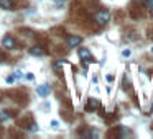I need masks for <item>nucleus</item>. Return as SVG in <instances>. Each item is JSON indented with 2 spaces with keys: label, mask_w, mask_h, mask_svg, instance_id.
I'll list each match as a JSON object with an SVG mask.
<instances>
[{
  "label": "nucleus",
  "mask_w": 153,
  "mask_h": 139,
  "mask_svg": "<svg viewBox=\"0 0 153 139\" xmlns=\"http://www.w3.org/2000/svg\"><path fill=\"white\" fill-rule=\"evenodd\" d=\"M54 2H58V5H59V7H63V4H64V0H54Z\"/></svg>",
  "instance_id": "20"
},
{
  "label": "nucleus",
  "mask_w": 153,
  "mask_h": 139,
  "mask_svg": "<svg viewBox=\"0 0 153 139\" xmlns=\"http://www.w3.org/2000/svg\"><path fill=\"white\" fill-rule=\"evenodd\" d=\"M0 121H8V115H5V113H0Z\"/></svg>",
  "instance_id": "15"
},
{
  "label": "nucleus",
  "mask_w": 153,
  "mask_h": 139,
  "mask_svg": "<svg viewBox=\"0 0 153 139\" xmlns=\"http://www.w3.org/2000/svg\"><path fill=\"white\" fill-rule=\"evenodd\" d=\"M105 79H107V82H114V75H107Z\"/></svg>",
  "instance_id": "19"
},
{
  "label": "nucleus",
  "mask_w": 153,
  "mask_h": 139,
  "mask_svg": "<svg viewBox=\"0 0 153 139\" xmlns=\"http://www.w3.org/2000/svg\"><path fill=\"white\" fill-rule=\"evenodd\" d=\"M2 59H4V56H2V51H0V62H2Z\"/></svg>",
  "instance_id": "21"
},
{
  "label": "nucleus",
  "mask_w": 153,
  "mask_h": 139,
  "mask_svg": "<svg viewBox=\"0 0 153 139\" xmlns=\"http://www.w3.org/2000/svg\"><path fill=\"white\" fill-rule=\"evenodd\" d=\"M50 126H51V129H58L59 128V121H58V119H51Z\"/></svg>",
  "instance_id": "14"
},
{
  "label": "nucleus",
  "mask_w": 153,
  "mask_h": 139,
  "mask_svg": "<svg viewBox=\"0 0 153 139\" xmlns=\"http://www.w3.org/2000/svg\"><path fill=\"white\" fill-rule=\"evenodd\" d=\"M77 56H79L82 61L94 62V57H92V54H91V51L87 49V48H79V51H77Z\"/></svg>",
  "instance_id": "3"
},
{
  "label": "nucleus",
  "mask_w": 153,
  "mask_h": 139,
  "mask_svg": "<svg viewBox=\"0 0 153 139\" xmlns=\"http://www.w3.org/2000/svg\"><path fill=\"white\" fill-rule=\"evenodd\" d=\"M128 15L133 18V20H140V18H143L146 15V8L143 4H140V2H132L128 7Z\"/></svg>",
  "instance_id": "1"
},
{
  "label": "nucleus",
  "mask_w": 153,
  "mask_h": 139,
  "mask_svg": "<svg viewBox=\"0 0 153 139\" xmlns=\"http://www.w3.org/2000/svg\"><path fill=\"white\" fill-rule=\"evenodd\" d=\"M23 79L27 80V82H33V80H35V75H33V72H27V74L23 75Z\"/></svg>",
  "instance_id": "13"
},
{
  "label": "nucleus",
  "mask_w": 153,
  "mask_h": 139,
  "mask_svg": "<svg viewBox=\"0 0 153 139\" xmlns=\"http://www.w3.org/2000/svg\"><path fill=\"white\" fill-rule=\"evenodd\" d=\"M0 7L4 10H12L13 8V0H0Z\"/></svg>",
  "instance_id": "10"
},
{
  "label": "nucleus",
  "mask_w": 153,
  "mask_h": 139,
  "mask_svg": "<svg viewBox=\"0 0 153 139\" xmlns=\"http://www.w3.org/2000/svg\"><path fill=\"white\" fill-rule=\"evenodd\" d=\"M13 82H17V80H15V77H13V75L7 77V83H13Z\"/></svg>",
  "instance_id": "16"
},
{
  "label": "nucleus",
  "mask_w": 153,
  "mask_h": 139,
  "mask_svg": "<svg viewBox=\"0 0 153 139\" xmlns=\"http://www.w3.org/2000/svg\"><path fill=\"white\" fill-rule=\"evenodd\" d=\"M36 93L41 97V98H46V97H50V93H51V87L48 85V83H41V85L36 87Z\"/></svg>",
  "instance_id": "4"
},
{
  "label": "nucleus",
  "mask_w": 153,
  "mask_h": 139,
  "mask_svg": "<svg viewBox=\"0 0 153 139\" xmlns=\"http://www.w3.org/2000/svg\"><path fill=\"white\" fill-rule=\"evenodd\" d=\"M23 75H25V74H23V70H22V69H17V70L13 72V77H15V80H20Z\"/></svg>",
  "instance_id": "12"
},
{
  "label": "nucleus",
  "mask_w": 153,
  "mask_h": 139,
  "mask_svg": "<svg viewBox=\"0 0 153 139\" xmlns=\"http://www.w3.org/2000/svg\"><path fill=\"white\" fill-rule=\"evenodd\" d=\"M100 108V100L97 98H89L86 103V110L87 111H96V110Z\"/></svg>",
  "instance_id": "5"
},
{
  "label": "nucleus",
  "mask_w": 153,
  "mask_h": 139,
  "mask_svg": "<svg viewBox=\"0 0 153 139\" xmlns=\"http://www.w3.org/2000/svg\"><path fill=\"white\" fill-rule=\"evenodd\" d=\"M30 54H31V56H45V49H43V48H40V46H33L30 49Z\"/></svg>",
  "instance_id": "9"
},
{
  "label": "nucleus",
  "mask_w": 153,
  "mask_h": 139,
  "mask_svg": "<svg viewBox=\"0 0 153 139\" xmlns=\"http://www.w3.org/2000/svg\"><path fill=\"white\" fill-rule=\"evenodd\" d=\"M94 20H96V23L99 25V26H105L110 21V12L107 10V8H100V10H97L96 13H94Z\"/></svg>",
  "instance_id": "2"
},
{
  "label": "nucleus",
  "mask_w": 153,
  "mask_h": 139,
  "mask_svg": "<svg viewBox=\"0 0 153 139\" xmlns=\"http://www.w3.org/2000/svg\"><path fill=\"white\" fill-rule=\"evenodd\" d=\"M2 46L7 48V49H15V48H17V41L12 36H4L2 38Z\"/></svg>",
  "instance_id": "6"
},
{
  "label": "nucleus",
  "mask_w": 153,
  "mask_h": 139,
  "mask_svg": "<svg viewBox=\"0 0 153 139\" xmlns=\"http://www.w3.org/2000/svg\"><path fill=\"white\" fill-rule=\"evenodd\" d=\"M152 53H153V48H152Z\"/></svg>",
  "instance_id": "22"
},
{
  "label": "nucleus",
  "mask_w": 153,
  "mask_h": 139,
  "mask_svg": "<svg viewBox=\"0 0 153 139\" xmlns=\"http://www.w3.org/2000/svg\"><path fill=\"white\" fill-rule=\"evenodd\" d=\"M148 38H150V40H153V26L148 28Z\"/></svg>",
  "instance_id": "17"
},
{
  "label": "nucleus",
  "mask_w": 153,
  "mask_h": 139,
  "mask_svg": "<svg viewBox=\"0 0 153 139\" xmlns=\"http://www.w3.org/2000/svg\"><path fill=\"white\" fill-rule=\"evenodd\" d=\"M82 43V38L81 36H68V46L69 48H76V46H79V44Z\"/></svg>",
  "instance_id": "7"
},
{
  "label": "nucleus",
  "mask_w": 153,
  "mask_h": 139,
  "mask_svg": "<svg viewBox=\"0 0 153 139\" xmlns=\"http://www.w3.org/2000/svg\"><path fill=\"white\" fill-rule=\"evenodd\" d=\"M122 134H123L122 126H115V129H110V131L107 132V136H109V138H120Z\"/></svg>",
  "instance_id": "8"
},
{
  "label": "nucleus",
  "mask_w": 153,
  "mask_h": 139,
  "mask_svg": "<svg viewBox=\"0 0 153 139\" xmlns=\"http://www.w3.org/2000/svg\"><path fill=\"white\" fill-rule=\"evenodd\" d=\"M122 56H123V57H128V56H130V49H125V51L122 53Z\"/></svg>",
  "instance_id": "18"
},
{
  "label": "nucleus",
  "mask_w": 153,
  "mask_h": 139,
  "mask_svg": "<svg viewBox=\"0 0 153 139\" xmlns=\"http://www.w3.org/2000/svg\"><path fill=\"white\" fill-rule=\"evenodd\" d=\"M122 87H123V90H125L127 93H133V90H132V83L127 80V77L123 79V82H122Z\"/></svg>",
  "instance_id": "11"
}]
</instances>
